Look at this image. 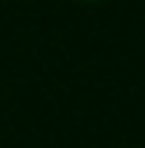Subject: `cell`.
Here are the masks:
<instances>
[{
  "label": "cell",
  "mask_w": 145,
  "mask_h": 148,
  "mask_svg": "<svg viewBox=\"0 0 145 148\" xmlns=\"http://www.w3.org/2000/svg\"><path fill=\"white\" fill-rule=\"evenodd\" d=\"M76 3H102V0H76Z\"/></svg>",
  "instance_id": "1"
}]
</instances>
